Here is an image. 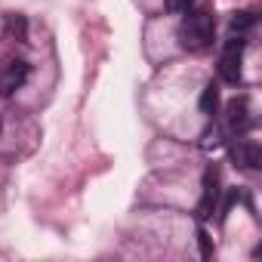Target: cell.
I'll use <instances>...</instances> for the list:
<instances>
[{"label":"cell","mask_w":262,"mask_h":262,"mask_svg":"<svg viewBox=\"0 0 262 262\" xmlns=\"http://www.w3.org/2000/svg\"><path fill=\"white\" fill-rule=\"evenodd\" d=\"M188 16L182 19L179 25V43L182 50L188 53H204L210 43H213V34H216V19L210 10H185Z\"/></svg>","instance_id":"6da1fadb"},{"label":"cell","mask_w":262,"mask_h":262,"mask_svg":"<svg viewBox=\"0 0 262 262\" xmlns=\"http://www.w3.org/2000/svg\"><path fill=\"white\" fill-rule=\"evenodd\" d=\"M241 59H244V34H231V40L225 43L222 59H219V74L225 83L241 80Z\"/></svg>","instance_id":"7a4b0ae2"},{"label":"cell","mask_w":262,"mask_h":262,"mask_svg":"<svg viewBox=\"0 0 262 262\" xmlns=\"http://www.w3.org/2000/svg\"><path fill=\"white\" fill-rule=\"evenodd\" d=\"M28 74H31V65H28V62H22V59L7 62V68L0 71V93H4V96H13L16 90L25 86Z\"/></svg>","instance_id":"3957f363"},{"label":"cell","mask_w":262,"mask_h":262,"mask_svg":"<svg viewBox=\"0 0 262 262\" xmlns=\"http://www.w3.org/2000/svg\"><path fill=\"white\" fill-rule=\"evenodd\" d=\"M216 201H219V170L210 167V170L204 173V194H201V204H198V216H201V219L213 216Z\"/></svg>","instance_id":"277c9868"},{"label":"cell","mask_w":262,"mask_h":262,"mask_svg":"<svg viewBox=\"0 0 262 262\" xmlns=\"http://www.w3.org/2000/svg\"><path fill=\"white\" fill-rule=\"evenodd\" d=\"M250 126V108H247V99H231L228 102V129L231 133H244Z\"/></svg>","instance_id":"5b68a950"},{"label":"cell","mask_w":262,"mask_h":262,"mask_svg":"<svg viewBox=\"0 0 262 262\" xmlns=\"http://www.w3.org/2000/svg\"><path fill=\"white\" fill-rule=\"evenodd\" d=\"M216 105H219V90H216V83H207L204 86V96H201V111L204 114H213Z\"/></svg>","instance_id":"8992f818"},{"label":"cell","mask_w":262,"mask_h":262,"mask_svg":"<svg viewBox=\"0 0 262 262\" xmlns=\"http://www.w3.org/2000/svg\"><path fill=\"white\" fill-rule=\"evenodd\" d=\"M250 25H253V16H250V13H234V19H231V34H244Z\"/></svg>","instance_id":"52a82bcc"},{"label":"cell","mask_w":262,"mask_h":262,"mask_svg":"<svg viewBox=\"0 0 262 262\" xmlns=\"http://www.w3.org/2000/svg\"><path fill=\"white\" fill-rule=\"evenodd\" d=\"M7 28L16 34L19 31V40H25V19L22 16H7Z\"/></svg>","instance_id":"ba28073f"},{"label":"cell","mask_w":262,"mask_h":262,"mask_svg":"<svg viewBox=\"0 0 262 262\" xmlns=\"http://www.w3.org/2000/svg\"><path fill=\"white\" fill-rule=\"evenodd\" d=\"M191 7V0H167V10L170 13H185Z\"/></svg>","instance_id":"9c48e42d"},{"label":"cell","mask_w":262,"mask_h":262,"mask_svg":"<svg viewBox=\"0 0 262 262\" xmlns=\"http://www.w3.org/2000/svg\"><path fill=\"white\" fill-rule=\"evenodd\" d=\"M198 237H201V247H204V259H210V237H207V231H198Z\"/></svg>","instance_id":"30bf717a"}]
</instances>
